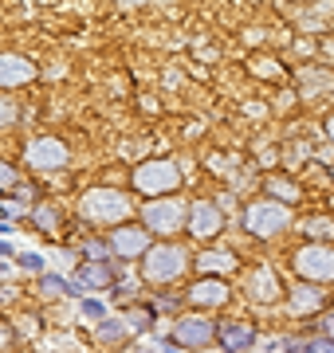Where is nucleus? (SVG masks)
<instances>
[{
    "mask_svg": "<svg viewBox=\"0 0 334 353\" xmlns=\"http://www.w3.org/2000/svg\"><path fill=\"white\" fill-rule=\"evenodd\" d=\"M181 271H189V252L181 243H154L150 252L141 255V279L146 283H173L181 279Z\"/></svg>",
    "mask_w": 334,
    "mask_h": 353,
    "instance_id": "f257e3e1",
    "label": "nucleus"
},
{
    "mask_svg": "<svg viewBox=\"0 0 334 353\" xmlns=\"http://www.w3.org/2000/svg\"><path fill=\"white\" fill-rule=\"evenodd\" d=\"M79 212L87 216L90 224H126V216L134 212V208H130L126 192H118V189H90V192H83Z\"/></svg>",
    "mask_w": 334,
    "mask_h": 353,
    "instance_id": "f03ea898",
    "label": "nucleus"
},
{
    "mask_svg": "<svg viewBox=\"0 0 334 353\" xmlns=\"http://www.w3.org/2000/svg\"><path fill=\"white\" fill-rule=\"evenodd\" d=\"M244 228L252 232V236H259V240H268V236H275V232H283V228H291V208H287L283 201H275V196L256 201V204H248Z\"/></svg>",
    "mask_w": 334,
    "mask_h": 353,
    "instance_id": "7ed1b4c3",
    "label": "nucleus"
},
{
    "mask_svg": "<svg viewBox=\"0 0 334 353\" xmlns=\"http://www.w3.org/2000/svg\"><path fill=\"white\" fill-rule=\"evenodd\" d=\"M181 185V173L173 161H141L138 169H134V189L146 192L150 201H157V196H169V192Z\"/></svg>",
    "mask_w": 334,
    "mask_h": 353,
    "instance_id": "20e7f679",
    "label": "nucleus"
},
{
    "mask_svg": "<svg viewBox=\"0 0 334 353\" xmlns=\"http://www.w3.org/2000/svg\"><path fill=\"white\" fill-rule=\"evenodd\" d=\"M295 271L303 283H331L334 279V248L331 243H307V248H299Z\"/></svg>",
    "mask_w": 334,
    "mask_h": 353,
    "instance_id": "39448f33",
    "label": "nucleus"
},
{
    "mask_svg": "<svg viewBox=\"0 0 334 353\" xmlns=\"http://www.w3.org/2000/svg\"><path fill=\"white\" fill-rule=\"evenodd\" d=\"M185 220H189V208L181 201H173V196H157V201H150V208H141V224L150 232H161V236L181 232Z\"/></svg>",
    "mask_w": 334,
    "mask_h": 353,
    "instance_id": "423d86ee",
    "label": "nucleus"
},
{
    "mask_svg": "<svg viewBox=\"0 0 334 353\" xmlns=\"http://www.w3.org/2000/svg\"><path fill=\"white\" fill-rule=\"evenodd\" d=\"M217 334L220 330L213 326L205 314H185V318H177V326H173V341L185 345V350H205V345L217 341Z\"/></svg>",
    "mask_w": 334,
    "mask_h": 353,
    "instance_id": "0eeeda50",
    "label": "nucleus"
},
{
    "mask_svg": "<svg viewBox=\"0 0 334 353\" xmlns=\"http://www.w3.org/2000/svg\"><path fill=\"white\" fill-rule=\"evenodd\" d=\"M110 252L118 259H141L150 252V228L146 224H118L110 236Z\"/></svg>",
    "mask_w": 334,
    "mask_h": 353,
    "instance_id": "6e6552de",
    "label": "nucleus"
},
{
    "mask_svg": "<svg viewBox=\"0 0 334 353\" xmlns=\"http://www.w3.org/2000/svg\"><path fill=\"white\" fill-rule=\"evenodd\" d=\"M28 83H36V63L12 51H0V90L28 87Z\"/></svg>",
    "mask_w": 334,
    "mask_h": 353,
    "instance_id": "1a4fd4ad",
    "label": "nucleus"
},
{
    "mask_svg": "<svg viewBox=\"0 0 334 353\" xmlns=\"http://www.w3.org/2000/svg\"><path fill=\"white\" fill-rule=\"evenodd\" d=\"M244 290H248V299H252V303H259V306H275V303L283 299L279 275H275L271 267H259V271H252V275H248V283H244Z\"/></svg>",
    "mask_w": 334,
    "mask_h": 353,
    "instance_id": "9d476101",
    "label": "nucleus"
},
{
    "mask_svg": "<svg viewBox=\"0 0 334 353\" xmlns=\"http://www.w3.org/2000/svg\"><path fill=\"white\" fill-rule=\"evenodd\" d=\"M24 161L32 169H55V165H67V145L59 138H36L24 150Z\"/></svg>",
    "mask_w": 334,
    "mask_h": 353,
    "instance_id": "9b49d317",
    "label": "nucleus"
},
{
    "mask_svg": "<svg viewBox=\"0 0 334 353\" xmlns=\"http://www.w3.org/2000/svg\"><path fill=\"white\" fill-rule=\"evenodd\" d=\"M220 224H224V216H220L217 204L201 201V204L189 208V228H193V236H201V240H213V236L220 232Z\"/></svg>",
    "mask_w": 334,
    "mask_h": 353,
    "instance_id": "f8f14e48",
    "label": "nucleus"
},
{
    "mask_svg": "<svg viewBox=\"0 0 334 353\" xmlns=\"http://www.w3.org/2000/svg\"><path fill=\"white\" fill-rule=\"evenodd\" d=\"M189 303L193 306H213V310H217V306H224L228 303V283H224V279H201V283H193V290H189Z\"/></svg>",
    "mask_w": 334,
    "mask_h": 353,
    "instance_id": "ddd939ff",
    "label": "nucleus"
},
{
    "mask_svg": "<svg viewBox=\"0 0 334 353\" xmlns=\"http://www.w3.org/2000/svg\"><path fill=\"white\" fill-rule=\"evenodd\" d=\"M217 341L228 353H244L248 345L256 341V334H252V326H248V322H224V326H220V334H217Z\"/></svg>",
    "mask_w": 334,
    "mask_h": 353,
    "instance_id": "4468645a",
    "label": "nucleus"
},
{
    "mask_svg": "<svg viewBox=\"0 0 334 353\" xmlns=\"http://www.w3.org/2000/svg\"><path fill=\"white\" fill-rule=\"evenodd\" d=\"M322 310V290L319 283H303V287H295V294H291V314H319Z\"/></svg>",
    "mask_w": 334,
    "mask_h": 353,
    "instance_id": "2eb2a0df",
    "label": "nucleus"
},
{
    "mask_svg": "<svg viewBox=\"0 0 334 353\" xmlns=\"http://www.w3.org/2000/svg\"><path fill=\"white\" fill-rule=\"evenodd\" d=\"M197 267L208 271V275H224V271H236V255L232 252H205L197 259Z\"/></svg>",
    "mask_w": 334,
    "mask_h": 353,
    "instance_id": "dca6fc26",
    "label": "nucleus"
},
{
    "mask_svg": "<svg viewBox=\"0 0 334 353\" xmlns=\"http://www.w3.org/2000/svg\"><path fill=\"white\" fill-rule=\"evenodd\" d=\"M130 334H134V330H130L126 318H118V322H115V318H106V322H99V338L110 341V345H115V341H126Z\"/></svg>",
    "mask_w": 334,
    "mask_h": 353,
    "instance_id": "f3484780",
    "label": "nucleus"
},
{
    "mask_svg": "<svg viewBox=\"0 0 334 353\" xmlns=\"http://www.w3.org/2000/svg\"><path fill=\"white\" fill-rule=\"evenodd\" d=\"M79 283H83V287H110V283H115V279L106 275V267H99V263H87L83 267V271H79Z\"/></svg>",
    "mask_w": 334,
    "mask_h": 353,
    "instance_id": "a211bd4d",
    "label": "nucleus"
},
{
    "mask_svg": "<svg viewBox=\"0 0 334 353\" xmlns=\"http://www.w3.org/2000/svg\"><path fill=\"white\" fill-rule=\"evenodd\" d=\"M268 192L275 196V201H283V204L295 201V196H299V189L291 185V181H283V176H271V181H268Z\"/></svg>",
    "mask_w": 334,
    "mask_h": 353,
    "instance_id": "6ab92c4d",
    "label": "nucleus"
},
{
    "mask_svg": "<svg viewBox=\"0 0 334 353\" xmlns=\"http://www.w3.org/2000/svg\"><path fill=\"white\" fill-rule=\"evenodd\" d=\"M36 224L43 228V232H52V228H59V212H55L52 204H39L36 208Z\"/></svg>",
    "mask_w": 334,
    "mask_h": 353,
    "instance_id": "aec40b11",
    "label": "nucleus"
},
{
    "mask_svg": "<svg viewBox=\"0 0 334 353\" xmlns=\"http://www.w3.org/2000/svg\"><path fill=\"white\" fill-rule=\"evenodd\" d=\"M303 232H307V236H322V240H326V236H334V220H307V224H303Z\"/></svg>",
    "mask_w": 334,
    "mask_h": 353,
    "instance_id": "412c9836",
    "label": "nucleus"
},
{
    "mask_svg": "<svg viewBox=\"0 0 334 353\" xmlns=\"http://www.w3.org/2000/svg\"><path fill=\"white\" fill-rule=\"evenodd\" d=\"M303 353H334V338H322V341H303Z\"/></svg>",
    "mask_w": 334,
    "mask_h": 353,
    "instance_id": "4be33fe9",
    "label": "nucleus"
},
{
    "mask_svg": "<svg viewBox=\"0 0 334 353\" xmlns=\"http://www.w3.org/2000/svg\"><path fill=\"white\" fill-rule=\"evenodd\" d=\"M83 314H87V318H95V322H106L103 303H95V299H87V303H83Z\"/></svg>",
    "mask_w": 334,
    "mask_h": 353,
    "instance_id": "5701e85b",
    "label": "nucleus"
},
{
    "mask_svg": "<svg viewBox=\"0 0 334 353\" xmlns=\"http://www.w3.org/2000/svg\"><path fill=\"white\" fill-rule=\"evenodd\" d=\"M43 290H48V294H67L71 287H67L63 279H52V275H48V279H43Z\"/></svg>",
    "mask_w": 334,
    "mask_h": 353,
    "instance_id": "b1692460",
    "label": "nucleus"
},
{
    "mask_svg": "<svg viewBox=\"0 0 334 353\" xmlns=\"http://www.w3.org/2000/svg\"><path fill=\"white\" fill-rule=\"evenodd\" d=\"M12 185H16V169L0 161V189H12Z\"/></svg>",
    "mask_w": 334,
    "mask_h": 353,
    "instance_id": "393cba45",
    "label": "nucleus"
},
{
    "mask_svg": "<svg viewBox=\"0 0 334 353\" xmlns=\"http://www.w3.org/2000/svg\"><path fill=\"white\" fill-rule=\"evenodd\" d=\"M12 118H16V106H12L8 99H0V126H8Z\"/></svg>",
    "mask_w": 334,
    "mask_h": 353,
    "instance_id": "a878e982",
    "label": "nucleus"
},
{
    "mask_svg": "<svg viewBox=\"0 0 334 353\" xmlns=\"http://www.w3.org/2000/svg\"><path fill=\"white\" fill-rule=\"evenodd\" d=\"M319 330L326 334V338H334V310H326V314L319 318Z\"/></svg>",
    "mask_w": 334,
    "mask_h": 353,
    "instance_id": "bb28decb",
    "label": "nucleus"
},
{
    "mask_svg": "<svg viewBox=\"0 0 334 353\" xmlns=\"http://www.w3.org/2000/svg\"><path fill=\"white\" fill-rule=\"evenodd\" d=\"M20 263H24L28 271H39V267H43V259H39V255H20Z\"/></svg>",
    "mask_w": 334,
    "mask_h": 353,
    "instance_id": "cd10ccee",
    "label": "nucleus"
},
{
    "mask_svg": "<svg viewBox=\"0 0 334 353\" xmlns=\"http://www.w3.org/2000/svg\"><path fill=\"white\" fill-rule=\"evenodd\" d=\"M4 345H8V326L0 322V350H4Z\"/></svg>",
    "mask_w": 334,
    "mask_h": 353,
    "instance_id": "c85d7f7f",
    "label": "nucleus"
},
{
    "mask_svg": "<svg viewBox=\"0 0 334 353\" xmlns=\"http://www.w3.org/2000/svg\"><path fill=\"white\" fill-rule=\"evenodd\" d=\"M326 134H331V141H334V114H331V122H326Z\"/></svg>",
    "mask_w": 334,
    "mask_h": 353,
    "instance_id": "c756f323",
    "label": "nucleus"
},
{
    "mask_svg": "<svg viewBox=\"0 0 334 353\" xmlns=\"http://www.w3.org/2000/svg\"><path fill=\"white\" fill-rule=\"evenodd\" d=\"M0 255H8V243H0Z\"/></svg>",
    "mask_w": 334,
    "mask_h": 353,
    "instance_id": "7c9ffc66",
    "label": "nucleus"
}]
</instances>
